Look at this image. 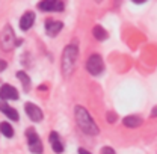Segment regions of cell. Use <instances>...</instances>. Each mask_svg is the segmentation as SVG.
Masks as SVG:
<instances>
[{
    "instance_id": "cell-3",
    "label": "cell",
    "mask_w": 157,
    "mask_h": 154,
    "mask_svg": "<svg viewBox=\"0 0 157 154\" xmlns=\"http://www.w3.org/2000/svg\"><path fill=\"white\" fill-rule=\"evenodd\" d=\"M17 41H15V35L11 26H5V29L0 32V47L5 52H11L15 47Z\"/></svg>"
},
{
    "instance_id": "cell-16",
    "label": "cell",
    "mask_w": 157,
    "mask_h": 154,
    "mask_svg": "<svg viewBox=\"0 0 157 154\" xmlns=\"http://www.w3.org/2000/svg\"><path fill=\"white\" fill-rule=\"evenodd\" d=\"M29 150L32 151V153L35 154H41L42 153V144H41V141H36V142H32V144H29Z\"/></svg>"
},
{
    "instance_id": "cell-21",
    "label": "cell",
    "mask_w": 157,
    "mask_h": 154,
    "mask_svg": "<svg viewBox=\"0 0 157 154\" xmlns=\"http://www.w3.org/2000/svg\"><path fill=\"white\" fill-rule=\"evenodd\" d=\"M78 154H91L89 151H86L85 148H78Z\"/></svg>"
},
{
    "instance_id": "cell-11",
    "label": "cell",
    "mask_w": 157,
    "mask_h": 154,
    "mask_svg": "<svg viewBox=\"0 0 157 154\" xmlns=\"http://www.w3.org/2000/svg\"><path fill=\"white\" fill-rule=\"evenodd\" d=\"M48 139H50V142H52V148H53L55 153L60 154L63 151V145H62V142L59 141V135L56 132H52L50 136H48Z\"/></svg>"
},
{
    "instance_id": "cell-4",
    "label": "cell",
    "mask_w": 157,
    "mask_h": 154,
    "mask_svg": "<svg viewBox=\"0 0 157 154\" xmlns=\"http://www.w3.org/2000/svg\"><path fill=\"white\" fill-rule=\"evenodd\" d=\"M86 70H88L92 76L101 74L103 70H104V62H103L101 56H100V55H92V56H89L88 60H86Z\"/></svg>"
},
{
    "instance_id": "cell-12",
    "label": "cell",
    "mask_w": 157,
    "mask_h": 154,
    "mask_svg": "<svg viewBox=\"0 0 157 154\" xmlns=\"http://www.w3.org/2000/svg\"><path fill=\"white\" fill-rule=\"evenodd\" d=\"M124 125L125 127H130V129H135V127H139L142 124V119L139 116H135V115H130V116H125L124 118Z\"/></svg>"
},
{
    "instance_id": "cell-5",
    "label": "cell",
    "mask_w": 157,
    "mask_h": 154,
    "mask_svg": "<svg viewBox=\"0 0 157 154\" xmlns=\"http://www.w3.org/2000/svg\"><path fill=\"white\" fill-rule=\"evenodd\" d=\"M24 109H26V114L29 115V118L32 119V121H35V122H38L42 119V110L39 109L36 104H33V103H26L24 104Z\"/></svg>"
},
{
    "instance_id": "cell-10",
    "label": "cell",
    "mask_w": 157,
    "mask_h": 154,
    "mask_svg": "<svg viewBox=\"0 0 157 154\" xmlns=\"http://www.w3.org/2000/svg\"><path fill=\"white\" fill-rule=\"evenodd\" d=\"M63 27V24H62V21H47V24H45V29H47V33L50 35V37H55V35H58L59 32H60V29Z\"/></svg>"
},
{
    "instance_id": "cell-9",
    "label": "cell",
    "mask_w": 157,
    "mask_h": 154,
    "mask_svg": "<svg viewBox=\"0 0 157 154\" xmlns=\"http://www.w3.org/2000/svg\"><path fill=\"white\" fill-rule=\"evenodd\" d=\"M33 21H35V14L33 12H26L21 20H20V27H21V30H27V29H30L32 27V24H33Z\"/></svg>"
},
{
    "instance_id": "cell-15",
    "label": "cell",
    "mask_w": 157,
    "mask_h": 154,
    "mask_svg": "<svg viewBox=\"0 0 157 154\" xmlns=\"http://www.w3.org/2000/svg\"><path fill=\"white\" fill-rule=\"evenodd\" d=\"M0 132H2V135L6 136V137H12L14 136V129L8 122H2L0 124Z\"/></svg>"
},
{
    "instance_id": "cell-6",
    "label": "cell",
    "mask_w": 157,
    "mask_h": 154,
    "mask_svg": "<svg viewBox=\"0 0 157 154\" xmlns=\"http://www.w3.org/2000/svg\"><path fill=\"white\" fill-rule=\"evenodd\" d=\"M0 98L2 101H6V100H17L18 98V91L11 86V85H3L0 88Z\"/></svg>"
},
{
    "instance_id": "cell-13",
    "label": "cell",
    "mask_w": 157,
    "mask_h": 154,
    "mask_svg": "<svg viewBox=\"0 0 157 154\" xmlns=\"http://www.w3.org/2000/svg\"><path fill=\"white\" fill-rule=\"evenodd\" d=\"M92 35H94L95 39H98V41H104V39L107 38V32H106L101 26H95V27L92 29Z\"/></svg>"
},
{
    "instance_id": "cell-2",
    "label": "cell",
    "mask_w": 157,
    "mask_h": 154,
    "mask_svg": "<svg viewBox=\"0 0 157 154\" xmlns=\"http://www.w3.org/2000/svg\"><path fill=\"white\" fill-rule=\"evenodd\" d=\"M78 50L76 45H68L65 47L63 53H62V71L63 76H71L74 67H76V60H77Z\"/></svg>"
},
{
    "instance_id": "cell-14",
    "label": "cell",
    "mask_w": 157,
    "mask_h": 154,
    "mask_svg": "<svg viewBox=\"0 0 157 154\" xmlns=\"http://www.w3.org/2000/svg\"><path fill=\"white\" fill-rule=\"evenodd\" d=\"M17 77L21 80L23 88H24V91L27 92V91L30 89V79H29V76H27L26 73H23V71H18V73H17Z\"/></svg>"
},
{
    "instance_id": "cell-1",
    "label": "cell",
    "mask_w": 157,
    "mask_h": 154,
    "mask_svg": "<svg viewBox=\"0 0 157 154\" xmlns=\"http://www.w3.org/2000/svg\"><path fill=\"white\" fill-rule=\"evenodd\" d=\"M74 115H76L77 125L85 132V133H86V135H92V136L98 135L100 130H98L97 124L94 122V119L91 118V115L88 114V110H86L83 106H76Z\"/></svg>"
},
{
    "instance_id": "cell-7",
    "label": "cell",
    "mask_w": 157,
    "mask_h": 154,
    "mask_svg": "<svg viewBox=\"0 0 157 154\" xmlns=\"http://www.w3.org/2000/svg\"><path fill=\"white\" fill-rule=\"evenodd\" d=\"M38 8L42 11H62L63 9V3L59 0H45L38 3Z\"/></svg>"
},
{
    "instance_id": "cell-19",
    "label": "cell",
    "mask_w": 157,
    "mask_h": 154,
    "mask_svg": "<svg viewBox=\"0 0 157 154\" xmlns=\"http://www.w3.org/2000/svg\"><path fill=\"white\" fill-rule=\"evenodd\" d=\"M101 154H115V151H113V148H110V147H104V148L101 150Z\"/></svg>"
},
{
    "instance_id": "cell-8",
    "label": "cell",
    "mask_w": 157,
    "mask_h": 154,
    "mask_svg": "<svg viewBox=\"0 0 157 154\" xmlns=\"http://www.w3.org/2000/svg\"><path fill=\"white\" fill-rule=\"evenodd\" d=\"M0 110L5 114V115L8 116L9 119H12V121H18V112L15 110V109H12L6 101H0Z\"/></svg>"
},
{
    "instance_id": "cell-17",
    "label": "cell",
    "mask_w": 157,
    "mask_h": 154,
    "mask_svg": "<svg viewBox=\"0 0 157 154\" xmlns=\"http://www.w3.org/2000/svg\"><path fill=\"white\" fill-rule=\"evenodd\" d=\"M26 136H27L29 144L39 141V137H38V135H36V132H35V129H27V130H26Z\"/></svg>"
},
{
    "instance_id": "cell-18",
    "label": "cell",
    "mask_w": 157,
    "mask_h": 154,
    "mask_svg": "<svg viewBox=\"0 0 157 154\" xmlns=\"http://www.w3.org/2000/svg\"><path fill=\"white\" fill-rule=\"evenodd\" d=\"M107 121H109L110 124H113V122L117 121V114H113V112H107Z\"/></svg>"
},
{
    "instance_id": "cell-20",
    "label": "cell",
    "mask_w": 157,
    "mask_h": 154,
    "mask_svg": "<svg viewBox=\"0 0 157 154\" xmlns=\"http://www.w3.org/2000/svg\"><path fill=\"white\" fill-rule=\"evenodd\" d=\"M5 68H6V62L0 59V71H2V70H5Z\"/></svg>"
},
{
    "instance_id": "cell-22",
    "label": "cell",
    "mask_w": 157,
    "mask_h": 154,
    "mask_svg": "<svg viewBox=\"0 0 157 154\" xmlns=\"http://www.w3.org/2000/svg\"><path fill=\"white\" fill-rule=\"evenodd\" d=\"M151 116H157V106L153 109V112H151Z\"/></svg>"
}]
</instances>
